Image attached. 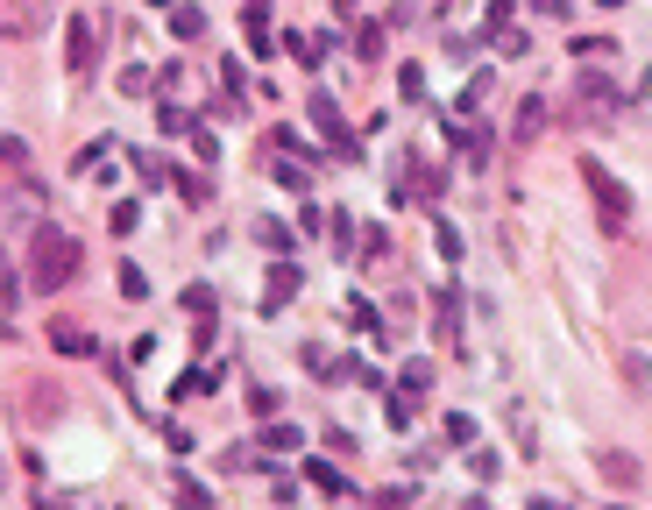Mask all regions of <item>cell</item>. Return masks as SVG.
Listing matches in <instances>:
<instances>
[{"instance_id": "cell-12", "label": "cell", "mask_w": 652, "mask_h": 510, "mask_svg": "<svg viewBox=\"0 0 652 510\" xmlns=\"http://www.w3.org/2000/svg\"><path fill=\"white\" fill-rule=\"evenodd\" d=\"M171 29H178V43H192V36H206V15L185 8V0H171Z\"/></svg>"}, {"instance_id": "cell-31", "label": "cell", "mask_w": 652, "mask_h": 510, "mask_svg": "<svg viewBox=\"0 0 652 510\" xmlns=\"http://www.w3.org/2000/svg\"><path fill=\"white\" fill-rule=\"evenodd\" d=\"M149 8H171V0H149Z\"/></svg>"}, {"instance_id": "cell-9", "label": "cell", "mask_w": 652, "mask_h": 510, "mask_svg": "<svg viewBox=\"0 0 652 510\" xmlns=\"http://www.w3.org/2000/svg\"><path fill=\"white\" fill-rule=\"evenodd\" d=\"M433 312H440V333H447V348H461V340H454V312H461V284H440V291H433Z\"/></svg>"}, {"instance_id": "cell-18", "label": "cell", "mask_w": 652, "mask_h": 510, "mask_svg": "<svg viewBox=\"0 0 652 510\" xmlns=\"http://www.w3.org/2000/svg\"><path fill=\"white\" fill-rule=\"evenodd\" d=\"M256 234H263V248H270V255H291V241H298V234H291V227H277V220H263Z\"/></svg>"}, {"instance_id": "cell-29", "label": "cell", "mask_w": 652, "mask_h": 510, "mask_svg": "<svg viewBox=\"0 0 652 510\" xmlns=\"http://www.w3.org/2000/svg\"><path fill=\"white\" fill-rule=\"evenodd\" d=\"M532 8H539V15H553V22H567V15H575L567 0H532Z\"/></svg>"}, {"instance_id": "cell-24", "label": "cell", "mask_w": 652, "mask_h": 510, "mask_svg": "<svg viewBox=\"0 0 652 510\" xmlns=\"http://www.w3.org/2000/svg\"><path fill=\"white\" fill-rule=\"evenodd\" d=\"M277 185H284V192H305V185H312V178H305V163H298V156H291V163H277Z\"/></svg>"}, {"instance_id": "cell-11", "label": "cell", "mask_w": 652, "mask_h": 510, "mask_svg": "<svg viewBox=\"0 0 652 510\" xmlns=\"http://www.w3.org/2000/svg\"><path fill=\"white\" fill-rule=\"evenodd\" d=\"M263 447H270V454H298V447H305V433H298L291 418H270V433H263Z\"/></svg>"}, {"instance_id": "cell-6", "label": "cell", "mask_w": 652, "mask_h": 510, "mask_svg": "<svg viewBox=\"0 0 652 510\" xmlns=\"http://www.w3.org/2000/svg\"><path fill=\"white\" fill-rule=\"evenodd\" d=\"M241 22H249L256 57H270V50H277V36H270V0H249V8H241Z\"/></svg>"}, {"instance_id": "cell-3", "label": "cell", "mask_w": 652, "mask_h": 510, "mask_svg": "<svg viewBox=\"0 0 652 510\" xmlns=\"http://www.w3.org/2000/svg\"><path fill=\"white\" fill-rule=\"evenodd\" d=\"M64 64H71V71H93V64H100V29H93V15H71V22H64Z\"/></svg>"}, {"instance_id": "cell-28", "label": "cell", "mask_w": 652, "mask_h": 510, "mask_svg": "<svg viewBox=\"0 0 652 510\" xmlns=\"http://www.w3.org/2000/svg\"><path fill=\"white\" fill-rule=\"evenodd\" d=\"M355 50H362V64H376V57H383V29H362V43H355Z\"/></svg>"}, {"instance_id": "cell-15", "label": "cell", "mask_w": 652, "mask_h": 510, "mask_svg": "<svg viewBox=\"0 0 652 510\" xmlns=\"http://www.w3.org/2000/svg\"><path fill=\"white\" fill-rule=\"evenodd\" d=\"M440 433H447V447H468V440H475V418H468V411H447Z\"/></svg>"}, {"instance_id": "cell-2", "label": "cell", "mask_w": 652, "mask_h": 510, "mask_svg": "<svg viewBox=\"0 0 652 510\" xmlns=\"http://www.w3.org/2000/svg\"><path fill=\"white\" fill-rule=\"evenodd\" d=\"M582 185H589V199H596V220H603V234H617V227L631 220V192L610 178L603 163H582Z\"/></svg>"}, {"instance_id": "cell-21", "label": "cell", "mask_w": 652, "mask_h": 510, "mask_svg": "<svg viewBox=\"0 0 652 510\" xmlns=\"http://www.w3.org/2000/svg\"><path fill=\"white\" fill-rule=\"evenodd\" d=\"M433 248H440V263H461V234H454V227H447V220H440V227H433Z\"/></svg>"}, {"instance_id": "cell-22", "label": "cell", "mask_w": 652, "mask_h": 510, "mask_svg": "<svg viewBox=\"0 0 652 510\" xmlns=\"http://www.w3.org/2000/svg\"><path fill=\"white\" fill-rule=\"evenodd\" d=\"M397 93H404V100H426V71L404 64V71H397Z\"/></svg>"}, {"instance_id": "cell-26", "label": "cell", "mask_w": 652, "mask_h": 510, "mask_svg": "<svg viewBox=\"0 0 652 510\" xmlns=\"http://www.w3.org/2000/svg\"><path fill=\"white\" fill-rule=\"evenodd\" d=\"M511 425H518V447L532 454V447H539V433H532V411H525V404H511Z\"/></svg>"}, {"instance_id": "cell-14", "label": "cell", "mask_w": 652, "mask_h": 510, "mask_svg": "<svg viewBox=\"0 0 652 510\" xmlns=\"http://www.w3.org/2000/svg\"><path fill=\"white\" fill-rule=\"evenodd\" d=\"M305 475H312V489H326V496H348V475H341V468H326V461H305Z\"/></svg>"}, {"instance_id": "cell-19", "label": "cell", "mask_w": 652, "mask_h": 510, "mask_svg": "<svg viewBox=\"0 0 652 510\" xmlns=\"http://www.w3.org/2000/svg\"><path fill=\"white\" fill-rule=\"evenodd\" d=\"M114 284H121V298H135V305H142V298H149V277H142V270H135V263H121V277H114Z\"/></svg>"}, {"instance_id": "cell-27", "label": "cell", "mask_w": 652, "mask_h": 510, "mask_svg": "<svg viewBox=\"0 0 652 510\" xmlns=\"http://www.w3.org/2000/svg\"><path fill=\"white\" fill-rule=\"evenodd\" d=\"M57 348H64V355H93V340L78 333V326H57Z\"/></svg>"}, {"instance_id": "cell-4", "label": "cell", "mask_w": 652, "mask_h": 510, "mask_svg": "<svg viewBox=\"0 0 652 510\" xmlns=\"http://www.w3.org/2000/svg\"><path fill=\"white\" fill-rule=\"evenodd\" d=\"M312 121H319V135H326V149H341V156H362V142L341 128V114H334V100H326V93H312Z\"/></svg>"}, {"instance_id": "cell-7", "label": "cell", "mask_w": 652, "mask_h": 510, "mask_svg": "<svg viewBox=\"0 0 652 510\" xmlns=\"http://www.w3.org/2000/svg\"><path fill=\"white\" fill-rule=\"evenodd\" d=\"M539 128H546V100L532 93V100L518 107V121H511V142H539Z\"/></svg>"}, {"instance_id": "cell-30", "label": "cell", "mask_w": 652, "mask_h": 510, "mask_svg": "<svg viewBox=\"0 0 652 510\" xmlns=\"http://www.w3.org/2000/svg\"><path fill=\"white\" fill-rule=\"evenodd\" d=\"M596 8H624V0H596Z\"/></svg>"}, {"instance_id": "cell-25", "label": "cell", "mask_w": 652, "mask_h": 510, "mask_svg": "<svg viewBox=\"0 0 652 510\" xmlns=\"http://www.w3.org/2000/svg\"><path fill=\"white\" fill-rule=\"evenodd\" d=\"M369 241H362V255H369V263H383V255H390V227H362Z\"/></svg>"}, {"instance_id": "cell-10", "label": "cell", "mask_w": 652, "mask_h": 510, "mask_svg": "<svg viewBox=\"0 0 652 510\" xmlns=\"http://www.w3.org/2000/svg\"><path fill=\"white\" fill-rule=\"evenodd\" d=\"M171 185H178V199H192V206H206V199H213V185L199 178V170H185V163H171Z\"/></svg>"}, {"instance_id": "cell-13", "label": "cell", "mask_w": 652, "mask_h": 510, "mask_svg": "<svg viewBox=\"0 0 652 510\" xmlns=\"http://www.w3.org/2000/svg\"><path fill=\"white\" fill-rule=\"evenodd\" d=\"M426 383H433V362H404V369H397V390H404V397H426Z\"/></svg>"}, {"instance_id": "cell-23", "label": "cell", "mask_w": 652, "mask_h": 510, "mask_svg": "<svg viewBox=\"0 0 652 510\" xmlns=\"http://www.w3.org/2000/svg\"><path fill=\"white\" fill-rule=\"evenodd\" d=\"M192 156H199V163H220V135H213V128H192Z\"/></svg>"}, {"instance_id": "cell-17", "label": "cell", "mask_w": 652, "mask_h": 510, "mask_svg": "<svg viewBox=\"0 0 652 510\" xmlns=\"http://www.w3.org/2000/svg\"><path fill=\"white\" fill-rule=\"evenodd\" d=\"M326 227H334V234H326V241H334V255H348V248H355V220H348L341 206H334V220H326Z\"/></svg>"}, {"instance_id": "cell-20", "label": "cell", "mask_w": 652, "mask_h": 510, "mask_svg": "<svg viewBox=\"0 0 652 510\" xmlns=\"http://www.w3.org/2000/svg\"><path fill=\"white\" fill-rule=\"evenodd\" d=\"M482 100H489V71H475V78H468V85H461V114H475V107H482Z\"/></svg>"}, {"instance_id": "cell-16", "label": "cell", "mask_w": 652, "mask_h": 510, "mask_svg": "<svg viewBox=\"0 0 652 510\" xmlns=\"http://www.w3.org/2000/svg\"><path fill=\"white\" fill-rule=\"evenodd\" d=\"M156 121H163V135H192V128H199V121H192L185 107H171V100H163V107H156Z\"/></svg>"}, {"instance_id": "cell-8", "label": "cell", "mask_w": 652, "mask_h": 510, "mask_svg": "<svg viewBox=\"0 0 652 510\" xmlns=\"http://www.w3.org/2000/svg\"><path fill=\"white\" fill-rule=\"evenodd\" d=\"M603 482H610V489H638V461H631L624 447H610V454H603Z\"/></svg>"}, {"instance_id": "cell-1", "label": "cell", "mask_w": 652, "mask_h": 510, "mask_svg": "<svg viewBox=\"0 0 652 510\" xmlns=\"http://www.w3.org/2000/svg\"><path fill=\"white\" fill-rule=\"evenodd\" d=\"M78 234H64V227H36V248H29V284L36 291H64L71 277H78Z\"/></svg>"}, {"instance_id": "cell-5", "label": "cell", "mask_w": 652, "mask_h": 510, "mask_svg": "<svg viewBox=\"0 0 652 510\" xmlns=\"http://www.w3.org/2000/svg\"><path fill=\"white\" fill-rule=\"evenodd\" d=\"M291 298H298V263H277L270 284H263V312H284Z\"/></svg>"}]
</instances>
